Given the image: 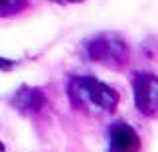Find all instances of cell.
Listing matches in <instances>:
<instances>
[{
  "instance_id": "obj_8",
  "label": "cell",
  "mask_w": 158,
  "mask_h": 152,
  "mask_svg": "<svg viewBox=\"0 0 158 152\" xmlns=\"http://www.w3.org/2000/svg\"><path fill=\"white\" fill-rule=\"evenodd\" d=\"M0 152H6V148H4V144L0 142Z\"/></svg>"
},
{
  "instance_id": "obj_5",
  "label": "cell",
  "mask_w": 158,
  "mask_h": 152,
  "mask_svg": "<svg viewBox=\"0 0 158 152\" xmlns=\"http://www.w3.org/2000/svg\"><path fill=\"white\" fill-rule=\"evenodd\" d=\"M12 105L22 113V115H34L40 113L46 105V97H44L42 89L36 87H22L16 91V95L12 97Z\"/></svg>"
},
{
  "instance_id": "obj_4",
  "label": "cell",
  "mask_w": 158,
  "mask_h": 152,
  "mask_svg": "<svg viewBox=\"0 0 158 152\" xmlns=\"http://www.w3.org/2000/svg\"><path fill=\"white\" fill-rule=\"evenodd\" d=\"M140 136L128 122H113L109 126V148L107 152H138Z\"/></svg>"
},
{
  "instance_id": "obj_2",
  "label": "cell",
  "mask_w": 158,
  "mask_h": 152,
  "mask_svg": "<svg viewBox=\"0 0 158 152\" xmlns=\"http://www.w3.org/2000/svg\"><path fill=\"white\" fill-rule=\"evenodd\" d=\"M83 53L89 61L101 63L111 69H123L131 61V47L127 40L115 32H103L83 43Z\"/></svg>"
},
{
  "instance_id": "obj_1",
  "label": "cell",
  "mask_w": 158,
  "mask_h": 152,
  "mask_svg": "<svg viewBox=\"0 0 158 152\" xmlns=\"http://www.w3.org/2000/svg\"><path fill=\"white\" fill-rule=\"evenodd\" d=\"M67 97L73 109L93 117L111 115L118 105V93L91 75L71 77L67 81Z\"/></svg>"
},
{
  "instance_id": "obj_6",
  "label": "cell",
  "mask_w": 158,
  "mask_h": 152,
  "mask_svg": "<svg viewBox=\"0 0 158 152\" xmlns=\"http://www.w3.org/2000/svg\"><path fill=\"white\" fill-rule=\"evenodd\" d=\"M28 0H0V18L14 16L20 10H24Z\"/></svg>"
},
{
  "instance_id": "obj_3",
  "label": "cell",
  "mask_w": 158,
  "mask_h": 152,
  "mask_svg": "<svg viewBox=\"0 0 158 152\" xmlns=\"http://www.w3.org/2000/svg\"><path fill=\"white\" fill-rule=\"evenodd\" d=\"M132 93L135 105L140 115L156 117L158 115V77L148 71H138L132 75Z\"/></svg>"
},
{
  "instance_id": "obj_7",
  "label": "cell",
  "mask_w": 158,
  "mask_h": 152,
  "mask_svg": "<svg viewBox=\"0 0 158 152\" xmlns=\"http://www.w3.org/2000/svg\"><path fill=\"white\" fill-rule=\"evenodd\" d=\"M57 2H63V4H77V2H83V0H57Z\"/></svg>"
}]
</instances>
